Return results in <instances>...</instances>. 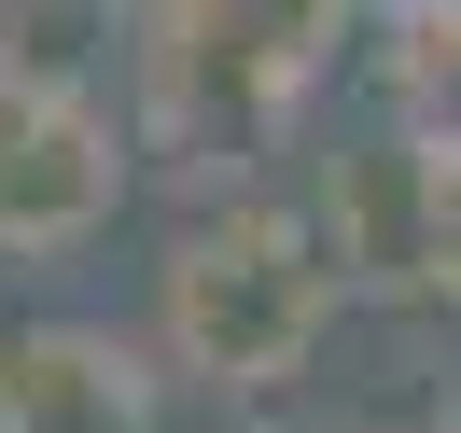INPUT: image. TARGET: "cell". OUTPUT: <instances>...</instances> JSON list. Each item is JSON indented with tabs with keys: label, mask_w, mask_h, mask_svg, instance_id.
Wrapping results in <instances>:
<instances>
[{
	"label": "cell",
	"mask_w": 461,
	"mask_h": 433,
	"mask_svg": "<svg viewBox=\"0 0 461 433\" xmlns=\"http://www.w3.org/2000/svg\"><path fill=\"white\" fill-rule=\"evenodd\" d=\"M392 85H405V126L420 140H461V14H405Z\"/></svg>",
	"instance_id": "cell-7"
},
{
	"label": "cell",
	"mask_w": 461,
	"mask_h": 433,
	"mask_svg": "<svg viewBox=\"0 0 461 433\" xmlns=\"http://www.w3.org/2000/svg\"><path fill=\"white\" fill-rule=\"evenodd\" d=\"M336 252H321L308 210L280 196H224L196 210V224L168 238V266H154V321H168V364L210 377V392L266 405L280 377L321 364V336H336Z\"/></svg>",
	"instance_id": "cell-2"
},
{
	"label": "cell",
	"mask_w": 461,
	"mask_h": 433,
	"mask_svg": "<svg viewBox=\"0 0 461 433\" xmlns=\"http://www.w3.org/2000/svg\"><path fill=\"white\" fill-rule=\"evenodd\" d=\"M364 0H154L140 14V154L238 182L280 154L308 85L336 70V29Z\"/></svg>",
	"instance_id": "cell-1"
},
{
	"label": "cell",
	"mask_w": 461,
	"mask_h": 433,
	"mask_svg": "<svg viewBox=\"0 0 461 433\" xmlns=\"http://www.w3.org/2000/svg\"><path fill=\"white\" fill-rule=\"evenodd\" d=\"M420 182H433V140L420 126H392V140H349L336 168H321V252H336V280L364 293H420Z\"/></svg>",
	"instance_id": "cell-5"
},
{
	"label": "cell",
	"mask_w": 461,
	"mask_h": 433,
	"mask_svg": "<svg viewBox=\"0 0 461 433\" xmlns=\"http://www.w3.org/2000/svg\"><path fill=\"white\" fill-rule=\"evenodd\" d=\"M113 57H126V0H0V85L98 98Z\"/></svg>",
	"instance_id": "cell-6"
},
{
	"label": "cell",
	"mask_w": 461,
	"mask_h": 433,
	"mask_svg": "<svg viewBox=\"0 0 461 433\" xmlns=\"http://www.w3.org/2000/svg\"><path fill=\"white\" fill-rule=\"evenodd\" d=\"M0 433H154V364L113 321H14L0 336Z\"/></svg>",
	"instance_id": "cell-4"
},
{
	"label": "cell",
	"mask_w": 461,
	"mask_h": 433,
	"mask_svg": "<svg viewBox=\"0 0 461 433\" xmlns=\"http://www.w3.org/2000/svg\"><path fill=\"white\" fill-rule=\"evenodd\" d=\"M420 293L461 308V140H433V182H420Z\"/></svg>",
	"instance_id": "cell-8"
},
{
	"label": "cell",
	"mask_w": 461,
	"mask_h": 433,
	"mask_svg": "<svg viewBox=\"0 0 461 433\" xmlns=\"http://www.w3.org/2000/svg\"><path fill=\"white\" fill-rule=\"evenodd\" d=\"M433 433H461V405H447V419H433Z\"/></svg>",
	"instance_id": "cell-9"
},
{
	"label": "cell",
	"mask_w": 461,
	"mask_h": 433,
	"mask_svg": "<svg viewBox=\"0 0 461 433\" xmlns=\"http://www.w3.org/2000/svg\"><path fill=\"white\" fill-rule=\"evenodd\" d=\"M140 182V126L113 98H29L0 85V252H85Z\"/></svg>",
	"instance_id": "cell-3"
}]
</instances>
